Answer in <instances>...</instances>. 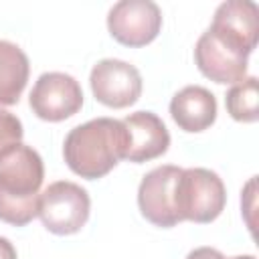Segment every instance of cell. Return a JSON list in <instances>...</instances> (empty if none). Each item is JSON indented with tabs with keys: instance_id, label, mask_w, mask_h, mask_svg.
Listing matches in <instances>:
<instances>
[{
	"instance_id": "6da1fadb",
	"label": "cell",
	"mask_w": 259,
	"mask_h": 259,
	"mask_svg": "<svg viewBox=\"0 0 259 259\" xmlns=\"http://www.w3.org/2000/svg\"><path fill=\"white\" fill-rule=\"evenodd\" d=\"M257 4L249 0H227L217 8L194 47V63L206 79L235 85L247 77V59L257 45Z\"/></svg>"
},
{
	"instance_id": "7a4b0ae2",
	"label": "cell",
	"mask_w": 259,
	"mask_h": 259,
	"mask_svg": "<svg viewBox=\"0 0 259 259\" xmlns=\"http://www.w3.org/2000/svg\"><path fill=\"white\" fill-rule=\"evenodd\" d=\"M125 127L113 117H95L73 127L63 144V158L71 172L97 180L109 174L125 156Z\"/></svg>"
},
{
	"instance_id": "3957f363",
	"label": "cell",
	"mask_w": 259,
	"mask_h": 259,
	"mask_svg": "<svg viewBox=\"0 0 259 259\" xmlns=\"http://www.w3.org/2000/svg\"><path fill=\"white\" fill-rule=\"evenodd\" d=\"M45 164L40 154L16 144L0 158V221L24 227L38 217Z\"/></svg>"
},
{
	"instance_id": "277c9868",
	"label": "cell",
	"mask_w": 259,
	"mask_h": 259,
	"mask_svg": "<svg viewBox=\"0 0 259 259\" xmlns=\"http://www.w3.org/2000/svg\"><path fill=\"white\" fill-rule=\"evenodd\" d=\"M91 212L87 190L69 180H57L40 192L38 217L42 227L53 235L79 233Z\"/></svg>"
},
{
	"instance_id": "5b68a950",
	"label": "cell",
	"mask_w": 259,
	"mask_h": 259,
	"mask_svg": "<svg viewBox=\"0 0 259 259\" xmlns=\"http://www.w3.org/2000/svg\"><path fill=\"white\" fill-rule=\"evenodd\" d=\"M227 204V190L221 176L208 168H182L178 180V214L180 221L198 225L219 219Z\"/></svg>"
},
{
	"instance_id": "8992f818",
	"label": "cell",
	"mask_w": 259,
	"mask_h": 259,
	"mask_svg": "<svg viewBox=\"0 0 259 259\" xmlns=\"http://www.w3.org/2000/svg\"><path fill=\"white\" fill-rule=\"evenodd\" d=\"M182 168L164 164L150 170L138 188V206L146 221L156 227L170 229L180 221L178 214V180Z\"/></svg>"
},
{
	"instance_id": "52a82bcc",
	"label": "cell",
	"mask_w": 259,
	"mask_h": 259,
	"mask_svg": "<svg viewBox=\"0 0 259 259\" xmlns=\"http://www.w3.org/2000/svg\"><path fill=\"white\" fill-rule=\"evenodd\" d=\"M28 103L36 117L63 121L83 107V89L79 81L67 73H42L28 95Z\"/></svg>"
},
{
	"instance_id": "ba28073f",
	"label": "cell",
	"mask_w": 259,
	"mask_h": 259,
	"mask_svg": "<svg viewBox=\"0 0 259 259\" xmlns=\"http://www.w3.org/2000/svg\"><path fill=\"white\" fill-rule=\"evenodd\" d=\"M107 28L125 47H146L162 28V10L152 0H121L111 6Z\"/></svg>"
},
{
	"instance_id": "9c48e42d",
	"label": "cell",
	"mask_w": 259,
	"mask_h": 259,
	"mask_svg": "<svg viewBox=\"0 0 259 259\" xmlns=\"http://www.w3.org/2000/svg\"><path fill=\"white\" fill-rule=\"evenodd\" d=\"M93 97L113 109L134 105L142 95L140 71L119 59H103L93 65L89 75Z\"/></svg>"
},
{
	"instance_id": "30bf717a",
	"label": "cell",
	"mask_w": 259,
	"mask_h": 259,
	"mask_svg": "<svg viewBox=\"0 0 259 259\" xmlns=\"http://www.w3.org/2000/svg\"><path fill=\"white\" fill-rule=\"evenodd\" d=\"M125 127V156L134 164L150 162L168 152L170 134L164 121L152 111H136L121 119Z\"/></svg>"
},
{
	"instance_id": "8fae6325",
	"label": "cell",
	"mask_w": 259,
	"mask_h": 259,
	"mask_svg": "<svg viewBox=\"0 0 259 259\" xmlns=\"http://www.w3.org/2000/svg\"><path fill=\"white\" fill-rule=\"evenodd\" d=\"M170 115L184 132H204L217 119V99L208 89L200 85H188L174 93L170 101Z\"/></svg>"
},
{
	"instance_id": "7c38bea8",
	"label": "cell",
	"mask_w": 259,
	"mask_h": 259,
	"mask_svg": "<svg viewBox=\"0 0 259 259\" xmlns=\"http://www.w3.org/2000/svg\"><path fill=\"white\" fill-rule=\"evenodd\" d=\"M30 75L26 53L10 42L0 40V107L18 103Z\"/></svg>"
},
{
	"instance_id": "4fadbf2b",
	"label": "cell",
	"mask_w": 259,
	"mask_h": 259,
	"mask_svg": "<svg viewBox=\"0 0 259 259\" xmlns=\"http://www.w3.org/2000/svg\"><path fill=\"white\" fill-rule=\"evenodd\" d=\"M257 101H259L257 77H245L243 81L235 83L225 95V105L229 115L235 121H243V123H255L259 119Z\"/></svg>"
},
{
	"instance_id": "5bb4252c",
	"label": "cell",
	"mask_w": 259,
	"mask_h": 259,
	"mask_svg": "<svg viewBox=\"0 0 259 259\" xmlns=\"http://www.w3.org/2000/svg\"><path fill=\"white\" fill-rule=\"evenodd\" d=\"M22 136H24V130H22L20 119L14 113H10V111L0 109V158L10 148L20 144Z\"/></svg>"
},
{
	"instance_id": "9a60e30c",
	"label": "cell",
	"mask_w": 259,
	"mask_h": 259,
	"mask_svg": "<svg viewBox=\"0 0 259 259\" xmlns=\"http://www.w3.org/2000/svg\"><path fill=\"white\" fill-rule=\"evenodd\" d=\"M186 259H225V255L212 247H196L186 255Z\"/></svg>"
},
{
	"instance_id": "2e32d148",
	"label": "cell",
	"mask_w": 259,
	"mask_h": 259,
	"mask_svg": "<svg viewBox=\"0 0 259 259\" xmlns=\"http://www.w3.org/2000/svg\"><path fill=\"white\" fill-rule=\"evenodd\" d=\"M0 259H18L14 245L6 237H0Z\"/></svg>"
},
{
	"instance_id": "e0dca14e",
	"label": "cell",
	"mask_w": 259,
	"mask_h": 259,
	"mask_svg": "<svg viewBox=\"0 0 259 259\" xmlns=\"http://www.w3.org/2000/svg\"><path fill=\"white\" fill-rule=\"evenodd\" d=\"M231 259H255V255H237V257H231Z\"/></svg>"
}]
</instances>
